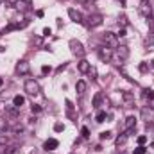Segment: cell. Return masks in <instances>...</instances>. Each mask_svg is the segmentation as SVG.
Returning <instances> with one entry per match:
<instances>
[{"label":"cell","mask_w":154,"mask_h":154,"mask_svg":"<svg viewBox=\"0 0 154 154\" xmlns=\"http://www.w3.org/2000/svg\"><path fill=\"white\" fill-rule=\"evenodd\" d=\"M29 70H31V64H29L27 61H18V64H16V72H18L20 75H27Z\"/></svg>","instance_id":"8992f818"},{"label":"cell","mask_w":154,"mask_h":154,"mask_svg":"<svg viewBox=\"0 0 154 154\" xmlns=\"http://www.w3.org/2000/svg\"><path fill=\"white\" fill-rule=\"evenodd\" d=\"M24 104H25V97H21V95H14V99H13V106L21 107Z\"/></svg>","instance_id":"9a60e30c"},{"label":"cell","mask_w":154,"mask_h":154,"mask_svg":"<svg viewBox=\"0 0 154 154\" xmlns=\"http://www.w3.org/2000/svg\"><path fill=\"white\" fill-rule=\"evenodd\" d=\"M150 63H152V68H154V59H152V61H150Z\"/></svg>","instance_id":"8d00e7d4"},{"label":"cell","mask_w":154,"mask_h":154,"mask_svg":"<svg viewBox=\"0 0 154 154\" xmlns=\"http://www.w3.org/2000/svg\"><path fill=\"white\" fill-rule=\"evenodd\" d=\"M50 67H47V64H43V67H41V74H50Z\"/></svg>","instance_id":"4316f807"},{"label":"cell","mask_w":154,"mask_h":154,"mask_svg":"<svg viewBox=\"0 0 154 154\" xmlns=\"http://www.w3.org/2000/svg\"><path fill=\"white\" fill-rule=\"evenodd\" d=\"M138 143H140V145H143V143H147V136H145V135H142V136H138Z\"/></svg>","instance_id":"83f0119b"},{"label":"cell","mask_w":154,"mask_h":154,"mask_svg":"<svg viewBox=\"0 0 154 154\" xmlns=\"http://www.w3.org/2000/svg\"><path fill=\"white\" fill-rule=\"evenodd\" d=\"M52 34V31L49 29V27H45V29H43V36H50Z\"/></svg>","instance_id":"d6a6232c"},{"label":"cell","mask_w":154,"mask_h":154,"mask_svg":"<svg viewBox=\"0 0 154 154\" xmlns=\"http://www.w3.org/2000/svg\"><path fill=\"white\" fill-rule=\"evenodd\" d=\"M122 99H124L125 106H131V104L135 102V95L131 93V92H124V93H122Z\"/></svg>","instance_id":"4fadbf2b"},{"label":"cell","mask_w":154,"mask_h":154,"mask_svg":"<svg viewBox=\"0 0 154 154\" xmlns=\"http://www.w3.org/2000/svg\"><path fill=\"white\" fill-rule=\"evenodd\" d=\"M25 92L29 93V95H32V97H36L41 90H39V84L34 81V79H29V81H25Z\"/></svg>","instance_id":"7a4b0ae2"},{"label":"cell","mask_w":154,"mask_h":154,"mask_svg":"<svg viewBox=\"0 0 154 154\" xmlns=\"http://www.w3.org/2000/svg\"><path fill=\"white\" fill-rule=\"evenodd\" d=\"M70 47H72V52H74L77 57H82V56H84V49H82V45H81L79 41L72 39V41H70Z\"/></svg>","instance_id":"5b68a950"},{"label":"cell","mask_w":154,"mask_h":154,"mask_svg":"<svg viewBox=\"0 0 154 154\" xmlns=\"http://www.w3.org/2000/svg\"><path fill=\"white\" fill-rule=\"evenodd\" d=\"M99 138L100 140H109V138H111V131H102Z\"/></svg>","instance_id":"44dd1931"},{"label":"cell","mask_w":154,"mask_h":154,"mask_svg":"<svg viewBox=\"0 0 154 154\" xmlns=\"http://www.w3.org/2000/svg\"><path fill=\"white\" fill-rule=\"evenodd\" d=\"M77 68H79V72H81V74H86V72H90V68H92V67H90V63H88L86 59H81V61H79V64H77Z\"/></svg>","instance_id":"30bf717a"},{"label":"cell","mask_w":154,"mask_h":154,"mask_svg":"<svg viewBox=\"0 0 154 154\" xmlns=\"http://www.w3.org/2000/svg\"><path fill=\"white\" fill-rule=\"evenodd\" d=\"M4 154H18V147H14V145H6V147H4Z\"/></svg>","instance_id":"ac0fdd59"},{"label":"cell","mask_w":154,"mask_h":154,"mask_svg":"<svg viewBox=\"0 0 154 154\" xmlns=\"http://www.w3.org/2000/svg\"><path fill=\"white\" fill-rule=\"evenodd\" d=\"M59 147V142L56 140V138H49L45 143H43V149L45 150H54V149H57Z\"/></svg>","instance_id":"ba28073f"},{"label":"cell","mask_w":154,"mask_h":154,"mask_svg":"<svg viewBox=\"0 0 154 154\" xmlns=\"http://www.w3.org/2000/svg\"><path fill=\"white\" fill-rule=\"evenodd\" d=\"M41 111V106H38V104H32V113H39Z\"/></svg>","instance_id":"f546056e"},{"label":"cell","mask_w":154,"mask_h":154,"mask_svg":"<svg viewBox=\"0 0 154 154\" xmlns=\"http://www.w3.org/2000/svg\"><path fill=\"white\" fill-rule=\"evenodd\" d=\"M117 56H118L122 61H124V59H127V57H129V49H127V47H124V45H122V47H117Z\"/></svg>","instance_id":"8fae6325"},{"label":"cell","mask_w":154,"mask_h":154,"mask_svg":"<svg viewBox=\"0 0 154 154\" xmlns=\"http://www.w3.org/2000/svg\"><path fill=\"white\" fill-rule=\"evenodd\" d=\"M135 125H136V117H133V115H129V117L125 118V124H124V129L127 131V133H131V131L135 129Z\"/></svg>","instance_id":"52a82bcc"},{"label":"cell","mask_w":154,"mask_h":154,"mask_svg":"<svg viewBox=\"0 0 154 154\" xmlns=\"http://www.w3.org/2000/svg\"><path fill=\"white\" fill-rule=\"evenodd\" d=\"M133 154H145V149H143V147H138V149H135Z\"/></svg>","instance_id":"1f68e13d"},{"label":"cell","mask_w":154,"mask_h":154,"mask_svg":"<svg viewBox=\"0 0 154 154\" xmlns=\"http://www.w3.org/2000/svg\"><path fill=\"white\" fill-rule=\"evenodd\" d=\"M97 54H99V57H100L102 61H111V57H113L111 49H107V47H100V49H97Z\"/></svg>","instance_id":"277c9868"},{"label":"cell","mask_w":154,"mask_h":154,"mask_svg":"<svg viewBox=\"0 0 154 154\" xmlns=\"http://www.w3.org/2000/svg\"><path fill=\"white\" fill-rule=\"evenodd\" d=\"M6 111H7V115H9L11 118H16V117L20 115V107H16V106H9V107H6Z\"/></svg>","instance_id":"5bb4252c"},{"label":"cell","mask_w":154,"mask_h":154,"mask_svg":"<svg viewBox=\"0 0 154 154\" xmlns=\"http://www.w3.org/2000/svg\"><path fill=\"white\" fill-rule=\"evenodd\" d=\"M81 135H82L84 138H88V136H90V129H88V127H82V129H81Z\"/></svg>","instance_id":"484cf974"},{"label":"cell","mask_w":154,"mask_h":154,"mask_svg":"<svg viewBox=\"0 0 154 154\" xmlns=\"http://www.w3.org/2000/svg\"><path fill=\"white\" fill-rule=\"evenodd\" d=\"M88 24H90V27H97V25H100V24H102V16H100V14H92Z\"/></svg>","instance_id":"7c38bea8"},{"label":"cell","mask_w":154,"mask_h":154,"mask_svg":"<svg viewBox=\"0 0 154 154\" xmlns=\"http://www.w3.org/2000/svg\"><path fill=\"white\" fill-rule=\"evenodd\" d=\"M75 90H77V93H84V92H86V82H84V81H77Z\"/></svg>","instance_id":"e0dca14e"},{"label":"cell","mask_w":154,"mask_h":154,"mask_svg":"<svg viewBox=\"0 0 154 154\" xmlns=\"http://www.w3.org/2000/svg\"><path fill=\"white\" fill-rule=\"evenodd\" d=\"M117 36H120V38H124V36H127V31H125V29L122 27V29L118 31V34H117Z\"/></svg>","instance_id":"4dcf8cb0"},{"label":"cell","mask_w":154,"mask_h":154,"mask_svg":"<svg viewBox=\"0 0 154 154\" xmlns=\"http://www.w3.org/2000/svg\"><path fill=\"white\" fill-rule=\"evenodd\" d=\"M100 100H102V95H100V93H97V95L93 97V106H95V107H99V106H100Z\"/></svg>","instance_id":"7402d4cb"},{"label":"cell","mask_w":154,"mask_h":154,"mask_svg":"<svg viewBox=\"0 0 154 154\" xmlns=\"http://www.w3.org/2000/svg\"><path fill=\"white\" fill-rule=\"evenodd\" d=\"M150 115H152L150 109H147V107H143V109H142V117H143V120H149V118H150Z\"/></svg>","instance_id":"ffe728a7"},{"label":"cell","mask_w":154,"mask_h":154,"mask_svg":"<svg viewBox=\"0 0 154 154\" xmlns=\"http://www.w3.org/2000/svg\"><path fill=\"white\" fill-rule=\"evenodd\" d=\"M138 9H140V13H142L145 18H149V20L152 18V4L149 2V0H142Z\"/></svg>","instance_id":"3957f363"},{"label":"cell","mask_w":154,"mask_h":154,"mask_svg":"<svg viewBox=\"0 0 154 154\" xmlns=\"http://www.w3.org/2000/svg\"><path fill=\"white\" fill-rule=\"evenodd\" d=\"M118 24H120V25H122V27L125 29V25H127V18H125V16H122V18H120V21H118Z\"/></svg>","instance_id":"f1b7e54d"},{"label":"cell","mask_w":154,"mask_h":154,"mask_svg":"<svg viewBox=\"0 0 154 154\" xmlns=\"http://www.w3.org/2000/svg\"><path fill=\"white\" fill-rule=\"evenodd\" d=\"M95 120H97L99 124H102V122L106 120V111H99V113H97V117H95Z\"/></svg>","instance_id":"d6986e66"},{"label":"cell","mask_w":154,"mask_h":154,"mask_svg":"<svg viewBox=\"0 0 154 154\" xmlns=\"http://www.w3.org/2000/svg\"><path fill=\"white\" fill-rule=\"evenodd\" d=\"M150 29H152V34H154V18H150Z\"/></svg>","instance_id":"e575fe53"},{"label":"cell","mask_w":154,"mask_h":154,"mask_svg":"<svg viewBox=\"0 0 154 154\" xmlns=\"http://www.w3.org/2000/svg\"><path fill=\"white\" fill-rule=\"evenodd\" d=\"M7 2H9V4H11V6H16V4H18V2H20V0H7Z\"/></svg>","instance_id":"836d02e7"},{"label":"cell","mask_w":154,"mask_h":154,"mask_svg":"<svg viewBox=\"0 0 154 154\" xmlns=\"http://www.w3.org/2000/svg\"><path fill=\"white\" fill-rule=\"evenodd\" d=\"M127 138H129V133L125 131V133H122V135L117 138V145H118V147H120V145H124V143L127 142Z\"/></svg>","instance_id":"2e32d148"},{"label":"cell","mask_w":154,"mask_h":154,"mask_svg":"<svg viewBox=\"0 0 154 154\" xmlns=\"http://www.w3.org/2000/svg\"><path fill=\"white\" fill-rule=\"evenodd\" d=\"M63 129H64V125H63L61 122H56V124H54V131H56V133H61Z\"/></svg>","instance_id":"cb8c5ba5"},{"label":"cell","mask_w":154,"mask_h":154,"mask_svg":"<svg viewBox=\"0 0 154 154\" xmlns=\"http://www.w3.org/2000/svg\"><path fill=\"white\" fill-rule=\"evenodd\" d=\"M68 16L72 18V21H75V24H81L82 21V14L77 9H68Z\"/></svg>","instance_id":"9c48e42d"},{"label":"cell","mask_w":154,"mask_h":154,"mask_svg":"<svg viewBox=\"0 0 154 154\" xmlns=\"http://www.w3.org/2000/svg\"><path fill=\"white\" fill-rule=\"evenodd\" d=\"M143 97H145V99H154V92H152V90H145V92H143Z\"/></svg>","instance_id":"d4e9b609"},{"label":"cell","mask_w":154,"mask_h":154,"mask_svg":"<svg viewBox=\"0 0 154 154\" xmlns=\"http://www.w3.org/2000/svg\"><path fill=\"white\" fill-rule=\"evenodd\" d=\"M2 84H4V79H2V77H0V88H2Z\"/></svg>","instance_id":"d590c367"},{"label":"cell","mask_w":154,"mask_h":154,"mask_svg":"<svg viewBox=\"0 0 154 154\" xmlns=\"http://www.w3.org/2000/svg\"><path fill=\"white\" fill-rule=\"evenodd\" d=\"M102 39H104V43H106L107 49H117V47H118V36H117L115 32H104Z\"/></svg>","instance_id":"6da1fadb"},{"label":"cell","mask_w":154,"mask_h":154,"mask_svg":"<svg viewBox=\"0 0 154 154\" xmlns=\"http://www.w3.org/2000/svg\"><path fill=\"white\" fill-rule=\"evenodd\" d=\"M11 131H13V133H24V125L16 124V125H13V127H11Z\"/></svg>","instance_id":"603a6c76"}]
</instances>
